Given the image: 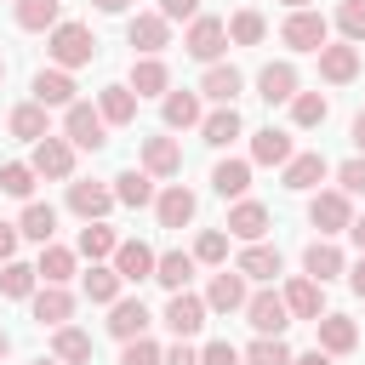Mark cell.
Wrapping results in <instances>:
<instances>
[{"instance_id": "cell-1", "label": "cell", "mask_w": 365, "mask_h": 365, "mask_svg": "<svg viewBox=\"0 0 365 365\" xmlns=\"http://www.w3.org/2000/svg\"><path fill=\"white\" fill-rule=\"evenodd\" d=\"M46 51H51V63H57V68H80V63H91V57H97V34H91L86 23H57V29H51V40H46Z\"/></svg>"}, {"instance_id": "cell-2", "label": "cell", "mask_w": 365, "mask_h": 365, "mask_svg": "<svg viewBox=\"0 0 365 365\" xmlns=\"http://www.w3.org/2000/svg\"><path fill=\"white\" fill-rule=\"evenodd\" d=\"M103 131H108L103 108H91V103H68V108H63V137H68L74 148H91V154H97V148L108 143Z\"/></svg>"}, {"instance_id": "cell-3", "label": "cell", "mask_w": 365, "mask_h": 365, "mask_svg": "<svg viewBox=\"0 0 365 365\" xmlns=\"http://www.w3.org/2000/svg\"><path fill=\"white\" fill-rule=\"evenodd\" d=\"M245 319L257 325V336H279V331L291 325L285 291H257V297H245Z\"/></svg>"}, {"instance_id": "cell-4", "label": "cell", "mask_w": 365, "mask_h": 365, "mask_svg": "<svg viewBox=\"0 0 365 365\" xmlns=\"http://www.w3.org/2000/svg\"><path fill=\"white\" fill-rule=\"evenodd\" d=\"M308 222H314L319 234H348V222H354V205H348V194H342V188H331V194H314V200H308Z\"/></svg>"}, {"instance_id": "cell-5", "label": "cell", "mask_w": 365, "mask_h": 365, "mask_svg": "<svg viewBox=\"0 0 365 365\" xmlns=\"http://www.w3.org/2000/svg\"><path fill=\"white\" fill-rule=\"evenodd\" d=\"M125 40H131L143 57H160V51L171 46V23H165L160 11H137V17L125 23Z\"/></svg>"}, {"instance_id": "cell-6", "label": "cell", "mask_w": 365, "mask_h": 365, "mask_svg": "<svg viewBox=\"0 0 365 365\" xmlns=\"http://www.w3.org/2000/svg\"><path fill=\"white\" fill-rule=\"evenodd\" d=\"M182 46H188V57H200V63H217V57H222V46H228V23H222V17H194Z\"/></svg>"}, {"instance_id": "cell-7", "label": "cell", "mask_w": 365, "mask_h": 365, "mask_svg": "<svg viewBox=\"0 0 365 365\" xmlns=\"http://www.w3.org/2000/svg\"><path fill=\"white\" fill-rule=\"evenodd\" d=\"M40 177H51V182H63V177H74V143L68 137H40L34 143V160H29Z\"/></svg>"}, {"instance_id": "cell-8", "label": "cell", "mask_w": 365, "mask_h": 365, "mask_svg": "<svg viewBox=\"0 0 365 365\" xmlns=\"http://www.w3.org/2000/svg\"><path fill=\"white\" fill-rule=\"evenodd\" d=\"M279 40H285L291 51H319V46H325V17L302 6V11H291V17H285V29H279Z\"/></svg>"}, {"instance_id": "cell-9", "label": "cell", "mask_w": 365, "mask_h": 365, "mask_svg": "<svg viewBox=\"0 0 365 365\" xmlns=\"http://www.w3.org/2000/svg\"><path fill=\"white\" fill-rule=\"evenodd\" d=\"M108 205H120V200H114V188H103V182H68V211H74V217L103 222V217H108Z\"/></svg>"}, {"instance_id": "cell-10", "label": "cell", "mask_w": 365, "mask_h": 365, "mask_svg": "<svg viewBox=\"0 0 365 365\" xmlns=\"http://www.w3.org/2000/svg\"><path fill=\"white\" fill-rule=\"evenodd\" d=\"M165 325H171V336H194V331L205 325V297H194V291H171V302H165Z\"/></svg>"}, {"instance_id": "cell-11", "label": "cell", "mask_w": 365, "mask_h": 365, "mask_svg": "<svg viewBox=\"0 0 365 365\" xmlns=\"http://www.w3.org/2000/svg\"><path fill=\"white\" fill-rule=\"evenodd\" d=\"M314 325H319V348H325L331 359H336V354H354V348H359V325H354L348 314H319Z\"/></svg>"}, {"instance_id": "cell-12", "label": "cell", "mask_w": 365, "mask_h": 365, "mask_svg": "<svg viewBox=\"0 0 365 365\" xmlns=\"http://www.w3.org/2000/svg\"><path fill=\"white\" fill-rule=\"evenodd\" d=\"M354 74H359V51H354V40H342V46H319V80L348 86Z\"/></svg>"}, {"instance_id": "cell-13", "label": "cell", "mask_w": 365, "mask_h": 365, "mask_svg": "<svg viewBox=\"0 0 365 365\" xmlns=\"http://www.w3.org/2000/svg\"><path fill=\"white\" fill-rule=\"evenodd\" d=\"M143 171L148 177H177L182 171V148L171 137H143Z\"/></svg>"}, {"instance_id": "cell-14", "label": "cell", "mask_w": 365, "mask_h": 365, "mask_svg": "<svg viewBox=\"0 0 365 365\" xmlns=\"http://www.w3.org/2000/svg\"><path fill=\"white\" fill-rule=\"evenodd\" d=\"M325 171H331L325 154H291V160H285V188H291V194H308V188L325 182Z\"/></svg>"}, {"instance_id": "cell-15", "label": "cell", "mask_w": 365, "mask_h": 365, "mask_svg": "<svg viewBox=\"0 0 365 365\" xmlns=\"http://www.w3.org/2000/svg\"><path fill=\"white\" fill-rule=\"evenodd\" d=\"M228 234H234V240H245V245H257V240L268 234V205H257V200H240V205L228 211Z\"/></svg>"}, {"instance_id": "cell-16", "label": "cell", "mask_w": 365, "mask_h": 365, "mask_svg": "<svg viewBox=\"0 0 365 365\" xmlns=\"http://www.w3.org/2000/svg\"><path fill=\"white\" fill-rule=\"evenodd\" d=\"M154 262H160V257H154L143 240H120V251H114V268H120V279H131V285H137V279H154Z\"/></svg>"}, {"instance_id": "cell-17", "label": "cell", "mask_w": 365, "mask_h": 365, "mask_svg": "<svg viewBox=\"0 0 365 365\" xmlns=\"http://www.w3.org/2000/svg\"><path fill=\"white\" fill-rule=\"evenodd\" d=\"M257 97H262V103H291V97H297V68H291V63H268V68L257 74Z\"/></svg>"}, {"instance_id": "cell-18", "label": "cell", "mask_w": 365, "mask_h": 365, "mask_svg": "<svg viewBox=\"0 0 365 365\" xmlns=\"http://www.w3.org/2000/svg\"><path fill=\"white\" fill-rule=\"evenodd\" d=\"M34 103H46V108H68V103H74V80H68V68H40V74H34Z\"/></svg>"}, {"instance_id": "cell-19", "label": "cell", "mask_w": 365, "mask_h": 365, "mask_svg": "<svg viewBox=\"0 0 365 365\" xmlns=\"http://www.w3.org/2000/svg\"><path fill=\"white\" fill-rule=\"evenodd\" d=\"M154 211H160V228H188V222H194V194H188L182 182H171V188L154 200Z\"/></svg>"}, {"instance_id": "cell-20", "label": "cell", "mask_w": 365, "mask_h": 365, "mask_svg": "<svg viewBox=\"0 0 365 365\" xmlns=\"http://www.w3.org/2000/svg\"><path fill=\"white\" fill-rule=\"evenodd\" d=\"M302 268H308V279H336V274H348V262H342V251L331 245V240H314L308 251H302Z\"/></svg>"}, {"instance_id": "cell-21", "label": "cell", "mask_w": 365, "mask_h": 365, "mask_svg": "<svg viewBox=\"0 0 365 365\" xmlns=\"http://www.w3.org/2000/svg\"><path fill=\"white\" fill-rule=\"evenodd\" d=\"M205 308H217V314H234V308H245V274L234 268H222L217 279H211V291H205Z\"/></svg>"}, {"instance_id": "cell-22", "label": "cell", "mask_w": 365, "mask_h": 365, "mask_svg": "<svg viewBox=\"0 0 365 365\" xmlns=\"http://www.w3.org/2000/svg\"><path fill=\"white\" fill-rule=\"evenodd\" d=\"M285 308H291L297 319H319V314H325V297H319V279H308V274H297V279L285 285Z\"/></svg>"}, {"instance_id": "cell-23", "label": "cell", "mask_w": 365, "mask_h": 365, "mask_svg": "<svg viewBox=\"0 0 365 365\" xmlns=\"http://www.w3.org/2000/svg\"><path fill=\"white\" fill-rule=\"evenodd\" d=\"M251 160H257V165H285V160H291V131L262 125V131L251 137Z\"/></svg>"}, {"instance_id": "cell-24", "label": "cell", "mask_w": 365, "mask_h": 365, "mask_svg": "<svg viewBox=\"0 0 365 365\" xmlns=\"http://www.w3.org/2000/svg\"><path fill=\"white\" fill-rule=\"evenodd\" d=\"M68 314H74V297L63 291V285H46V291H34V319L40 325H68Z\"/></svg>"}, {"instance_id": "cell-25", "label": "cell", "mask_w": 365, "mask_h": 365, "mask_svg": "<svg viewBox=\"0 0 365 365\" xmlns=\"http://www.w3.org/2000/svg\"><path fill=\"white\" fill-rule=\"evenodd\" d=\"M131 91H137V97H165V91H171V68H165L160 57H143V63L131 68Z\"/></svg>"}, {"instance_id": "cell-26", "label": "cell", "mask_w": 365, "mask_h": 365, "mask_svg": "<svg viewBox=\"0 0 365 365\" xmlns=\"http://www.w3.org/2000/svg\"><path fill=\"white\" fill-rule=\"evenodd\" d=\"M240 86H245V80H240V68H234V63H211V68H205V80H200V91H205L211 103H234V97H240Z\"/></svg>"}, {"instance_id": "cell-27", "label": "cell", "mask_w": 365, "mask_h": 365, "mask_svg": "<svg viewBox=\"0 0 365 365\" xmlns=\"http://www.w3.org/2000/svg\"><path fill=\"white\" fill-rule=\"evenodd\" d=\"M97 108H103L108 125H131V120H137V91H131V86H103Z\"/></svg>"}, {"instance_id": "cell-28", "label": "cell", "mask_w": 365, "mask_h": 365, "mask_svg": "<svg viewBox=\"0 0 365 365\" xmlns=\"http://www.w3.org/2000/svg\"><path fill=\"white\" fill-rule=\"evenodd\" d=\"M51 354H57L63 365H86V359H91V336H86L80 325H57V331H51Z\"/></svg>"}, {"instance_id": "cell-29", "label": "cell", "mask_w": 365, "mask_h": 365, "mask_svg": "<svg viewBox=\"0 0 365 365\" xmlns=\"http://www.w3.org/2000/svg\"><path fill=\"white\" fill-rule=\"evenodd\" d=\"M200 137H205L211 148H228V143L240 137V114H234V103H222L217 114H205V120H200Z\"/></svg>"}, {"instance_id": "cell-30", "label": "cell", "mask_w": 365, "mask_h": 365, "mask_svg": "<svg viewBox=\"0 0 365 365\" xmlns=\"http://www.w3.org/2000/svg\"><path fill=\"white\" fill-rule=\"evenodd\" d=\"M211 188H217L222 200H240V194L251 188V160H222V165L211 171Z\"/></svg>"}, {"instance_id": "cell-31", "label": "cell", "mask_w": 365, "mask_h": 365, "mask_svg": "<svg viewBox=\"0 0 365 365\" xmlns=\"http://www.w3.org/2000/svg\"><path fill=\"white\" fill-rule=\"evenodd\" d=\"M108 331L120 336V342H131V336H143L148 331V308L131 297V302H114V314H108Z\"/></svg>"}, {"instance_id": "cell-32", "label": "cell", "mask_w": 365, "mask_h": 365, "mask_svg": "<svg viewBox=\"0 0 365 365\" xmlns=\"http://www.w3.org/2000/svg\"><path fill=\"white\" fill-rule=\"evenodd\" d=\"M200 91H165V125L182 131V125H200Z\"/></svg>"}, {"instance_id": "cell-33", "label": "cell", "mask_w": 365, "mask_h": 365, "mask_svg": "<svg viewBox=\"0 0 365 365\" xmlns=\"http://www.w3.org/2000/svg\"><path fill=\"white\" fill-rule=\"evenodd\" d=\"M11 137H23V143L51 137V131H46V103H17V108H11Z\"/></svg>"}, {"instance_id": "cell-34", "label": "cell", "mask_w": 365, "mask_h": 365, "mask_svg": "<svg viewBox=\"0 0 365 365\" xmlns=\"http://www.w3.org/2000/svg\"><path fill=\"white\" fill-rule=\"evenodd\" d=\"M40 279L46 285H63V279H74V251L68 245H40Z\"/></svg>"}, {"instance_id": "cell-35", "label": "cell", "mask_w": 365, "mask_h": 365, "mask_svg": "<svg viewBox=\"0 0 365 365\" xmlns=\"http://www.w3.org/2000/svg\"><path fill=\"white\" fill-rule=\"evenodd\" d=\"M234 268H240L245 279H274V274H279V251H274V245H245Z\"/></svg>"}, {"instance_id": "cell-36", "label": "cell", "mask_w": 365, "mask_h": 365, "mask_svg": "<svg viewBox=\"0 0 365 365\" xmlns=\"http://www.w3.org/2000/svg\"><path fill=\"white\" fill-rule=\"evenodd\" d=\"M114 200L120 205H148L154 200V177L148 171H120L114 177Z\"/></svg>"}, {"instance_id": "cell-37", "label": "cell", "mask_w": 365, "mask_h": 365, "mask_svg": "<svg viewBox=\"0 0 365 365\" xmlns=\"http://www.w3.org/2000/svg\"><path fill=\"white\" fill-rule=\"evenodd\" d=\"M114 251H120V240H114L108 222H86V228H80V257L103 262V257H114Z\"/></svg>"}, {"instance_id": "cell-38", "label": "cell", "mask_w": 365, "mask_h": 365, "mask_svg": "<svg viewBox=\"0 0 365 365\" xmlns=\"http://www.w3.org/2000/svg\"><path fill=\"white\" fill-rule=\"evenodd\" d=\"M188 274H194V257H188V251H165V257L154 262V279H160L165 291H182Z\"/></svg>"}, {"instance_id": "cell-39", "label": "cell", "mask_w": 365, "mask_h": 365, "mask_svg": "<svg viewBox=\"0 0 365 365\" xmlns=\"http://www.w3.org/2000/svg\"><path fill=\"white\" fill-rule=\"evenodd\" d=\"M262 34H268V17H262V11H251V6H245V11H234V17H228V40H234V46H257Z\"/></svg>"}, {"instance_id": "cell-40", "label": "cell", "mask_w": 365, "mask_h": 365, "mask_svg": "<svg viewBox=\"0 0 365 365\" xmlns=\"http://www.w3.org/2000/svg\"><path fill=\"white\" fill-rule=\"evenodd\" d=\"M120 285H125L120 268H97V262H91V274H86V297H91V302H108V308H114V302H120Z\"/></svg>"}, {"instance_id": "cell-41", "label": "cell", "mask_w": 365, "mask_h": 365, "mask_svg": "<svg viewBox=\"0 0 365 365\" xmlns=\"http://www.w3.org/2000/svg\"><path fill=\"white\" fill-rule=\"evenodd\" d=\"M63 17H57V0H17V29H57Z\"/></svg>"}, {"instance_id": "cell-42", "label": "cell", "mask_w": 365, "mask_h": 365, "mask_svg": "<svg viewBox=\"0 0 365 365\" xmlns=\"http://www.w3.org/2000/svg\"><path fill=\"white\" fill-rule=\"evenodd\" d=\"M17 228H23V240H40V245H51V234H57V211H51V205H29Z\"/></svg>"}, {"instance_id": "cell-43", "label": "cell", "mask_w": 365, "mask_h": 365, "mask_svg": "<svg viewBox=\"0 0 365 365\" xmlns=\"http://www.w3.org/2000/svg\"><path fill=\"white\" fill-rule=\"evenodd\" d=\"M325 114H331V103H325L319 91H297V97H291V120H297V125H325Z\"/></svg>"}, {"instance_id": "cell-44", "label": "cell", "mask_w": 365, "mask_h": 365, "mask_svg": "<svg viewBox=\"0 0 365 365\" xmlns=\"http://www.w3.org/2000/svg\"><path fill=\"white\" fill-rule=\"evenodd\" d=\"M34 274L40 268H29V262H6L0 268V297H34Z\"/></svg>"}, {"instance_id": "cell-45", "label": "cell", "mask_w": 365, "mask_h": 365, "mask_svg": "<svg viewBox=\"0 0 365 365\" xmlns=\"http://www.w3.org/2000/svg\"><path fill=\"white\" fill-rule=\"evenodd\" d=\"M291 359H297V354H291L279 336H257V342L245 348V365H291Z\"/></svg>"}, {"instance_id": "cell-46", "label": "cell", "mask_w": 365, "mask_h": 365, "mask_svg": "<svg viewBox=\"0 0 365 365\" xmlns=\"http://www.w3.org/2000/svg\"><path fill=\"white\" fill-rule=\"evenodd\" d=\"M34 177H40L34 165H0V188H6V194H17V200H29V194H34Z\"/></svg>"}, {"instance_id": "cell-47", "label": "cell", "mask_w": 365, "mask_h": 365, "mask_svg": "<svg viewBox=\"0 0 365 365\" xmlns=\"http://www.w3.org/2000/svg\"><path fill=\"white\" fill-rule=\"evenodd\" d=\"M336 29H342V40H365V0H342L336 6Z\"/></svg>"}, {"instance_id": "cell-48", "label": "cell", "mask_w": 365, "mask_h": 365, "mask_svg": "<svg viewBox=\"0 0 365 365\" xmlns=\"http://www.w3.org/2000/svg\"><path fill=\"white\" fill-rule=\"evenodd\" d=\"M222 257H228V234L222 228H205L194 240V262H222Z\"/></svg>"}, {"instance_id": "cell-49", "label": "cell", "mask_w": 365, "mask_h": 365, "mask_svg": "<svg viewBox=\"0 0 365 365\" xmlns=\"http://www.w3.org/2000/svg\"><path fill=\"white\" fill-rule=\"evenodd\" d=\"M165 359V348L160 342H148V336H131L125 342V354H120V365H160Z\"/></svg>"}, {"instance_id": "cell-50", "label": "cell", "mask_w": 365, "mask_h": 365, "mask_svg": "<svg viewBox=\"0 0 365 365\" xmlns=\"http://www.w3.org/2000/svg\"><path fill=\"white\" fill-rule=\"evenodd\" d=\"M200 365H245V354L234 342H205L200 348Z\"/></svg>"}, {"instance_id": "cell-51", "label": "cell", "mask_w": 365, "mask_h": 365, "mask_svg": "<svg viewBox=\"0 0 365 365\" xmlns=\"http://www.w3.org/2000/svg\"><path fill=\"white\" fill-rule=\"evenodd\" d=\"M336 182H342V194H365V160H342Z\"/></svg>"}, {"instance_id": "cell-52", "label": "cell", "mask_w": 365, "mask_h": 365, "mask_svg": "<svg viewBox=\"0 0 365 365\" xmlns=\"http://www.w3.org/2000/svg\"><path fill=\"white\" fill-rule=\"evenodd\" d=\"M160 17L165 23H194L200 17V0H160Z\"/></svg>"}, {"instance_id": "cell-53", "label": "cell", "mask_w": 365, "mask_h": 365, "mask_svg": "<svg viewBox=\"0 0 365 365\" xmlns=\"http://www.w3.org/2000/svg\"><path fill=\"white\" fill-rule=\"evenodd\" d=\"M160 365H200V354L188 348V336H177V348H165V359Z\"/></svg>"}, {"instance_id": "cell-54", "label": "cell", "mask_w": 365, "mask_h": 365, "mask_svg": "<svg viewBox=\"0 0 365 365\" xmlns=\"http://www.w3.org/2000/svg\"><path fill=\"white\" fill-rule=\"evenodd\" d=\"M17 240H23V228H11V222H0V262H11V251H17Z\"/></svg>"}, {"instance_id": "cell-55", "label": "cell", "mask_w": 365, "mask_h": 365, "mask_svg": "<svg viewBox=\"0 0 365 365\" xmlns=\"http://www.w3.org/2000/svg\"><path fill=\"white\" fill-rule=\"evenodd\" d=\"M348 285H354V297H365V257L348 268Z\"/></svg>"}, {"instance_id": "cell-56", "label": "cell", "mask_w": 365, "mask_h": 365, "mask_svg": "<svg viewBox=\"0 0 365 365\" xmlns=\"http://www.w3.org/2000/svg\"><path fill=\"white\" fill-rule=\"evenodd\" d=\"M291 365H331V354H325V348H314V354H297Z\"/></svg>"}, {"instance_id": "cell-57", "label": "cell", "mask_w": 365, "mask_h": 365, "mask_svg": "<svg viewBox=\"0 0 365 365\" xmlns=\"http://www.w3.org/2000/svg\"><path fill=\"white\" fill-rule=\"evenodd\" d=\"M348 234H354V245L365 251V217H354V222H348Z\"/></svg>"}, {"instance_id": "cell-58", "label": "cell", "mask_w": 365, "mask_h": 365, "mask_svg": "<svg viewBox=\"0 0 365 365\" xmlns=\"http://www.w3.org/2000/svg\"><path fill=\"white\" fill-rule=\"evenodd\" d=\"M354 148L365 154V114H354Z\"/></svg>"}, {"instance_id": "cell-59", "label": "cell", "mask_w": 365, "mask_h": 365, "mask_svg": "<svg viewBox=\"0 0 365 365\" xmlns=\"http://www.w3.org/2000/svg\"><path fill=\"white\" fill-rule=\"evenodd\" d=\"M91 6H97V11H125L131 0H91Z\"/></svg>"}, {"instance_id": "cell-60", "label": "cell", "mask_w": 365, "mask_h": 365, "mask_svg": "<svg viewBox=\"0 0 365 365\" xmlns=\"http://www.w3.org/2000/svg\"><path fill=\"white\" fill-rule=\"evenodd\" d=\"M279 6H291V11H302V6H308V0H279Z\"/></svg>"}, {"instance_id": "cell-61", "label": "cell", "mask_w": 365, "mask_h": 365, "mask_svg": "<svg viewBox=\"0 0 365 365\" xmlns=\"http://www.w3.org/2000/svg\"><path fill=\"white\" fill-rule=\"evenodd\" d=\"M6 348H11V336H6V331H0V359H6Z\"/></svg>"}, {"instance_id": "cell-62", "label": "cell", "mask_w": 365, "mask_h": 365, "mask_svg": "<svg viewBox=\"0 0 365 365\" xmlns=\"http://www.w3.org/2000/svg\"><path fill=\"white\" fill-rule=\"evenodd\" d=\"M34 365H63V359H57V354H51V359H34Z\"/></svg>"}, {"instance_id": "cell-63", "label": "cell", "mask_w": 365, "mask_h": 365, "mask_svg": "<svg viewBox=\"0 0 365 365\" xmlns=\"http://www.w3.org/2000/svg\"><path fill=\"white\" fill-rule=\"evenodd\" d=\"M0 80H6V57H0Z\"/></svg>"}]
</instances>
